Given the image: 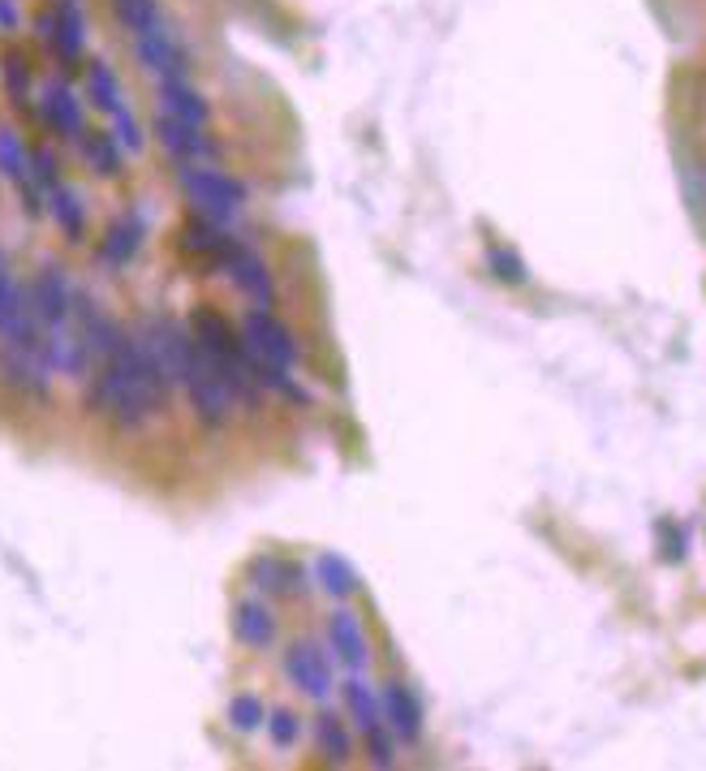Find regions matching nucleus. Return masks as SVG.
Masks as SVG:
<instances>
[{"instance_id": "f257e3e1", "label": "nucleus", "mask_w": 706, "mask_h": 771, "mask_svg": "<svg viewBox=\"0 0 706 771\" xmlns=\"http://www.w3.org/2000/svg\"><path fill=\"white\" fill-rule=\"evenodd\" d=\"M168 379L155 371L147 359L139 332H125L117 341V350L91 371L87 384V410L103 414L108 422H117L121 431H139L143 422H152L155 414L168 406Z\"/></svg>"}, {"instance_id": "f03ea898", "label": "nucleus", "mask_w": 706, "mask_h": 771, "mask_svg": "<svg viewBox=\"0 0 706 771\" xmlns=\"http://www.w3.org/2000/svg\"><path fill=\"white\" fill-rule=\"evenodd\" d=\"M181 388H186V397H190V410H195V418H199L202 427H211V431L229 427V418H233V406H238V393H233V384L224 379L220 362L211 359V354L202 350L199 341H195V350H190V359H186V371H181Z\"/></svg>"}, {"instance_id": "7ed1b4c3", "label": "nucleus", "mask_w": 706, "mask_h": 771, "mask_svg": "<svg viewBox=\"0 0 706 771\" xmlns=\"http://www.w3.org/2000/svg\"><path fill=\"white\" fill-rule=\"evenodd\" d=\"M177 181L186 190V199L195 203L199 216L216 220V224H233L238 211L246 203V186L220 168H202V164H181L177 168Z\"/></svg>"}, {"instance_id": "20e7f679", "label": "nucleus", "mask_w": 706, "mask_h": 771, "mask_svg": "<svg viewBox=\"0 0 706 771\" xmlns=\"http://www.w3.org/2000/svg\"><path fill=\"white\" fill-rule=\"evenodd\" d=\"M139 341H143L147 359L155 362V371L168 379V388H181V371H186V359L195 350V332L181 328L173 315H147L139 323Z\"/></svg>"}, {"instance_id": "39448f33", "label": "nucleus", "mask_w": 706, "mask_h": 771, "mask_svg": "<svg viewBox=\"0 0 706 771\" xmlns=\"http://www.w3.org/2000/svg\"><path fill=\"white\" fill-rule=\"evenodd\" d=\"M242 337H246V350H251L258 362H272V366H294L298 362V341L294 332L272 315V310L254 307L246 319H242Z\"/></svg>"}, {"instance_id": "423d86ee", "label": "nucleus", "mask_w": 706, "mask_h": 771, "mask_svg": "<svg viewBox=\"0 0 706 771\" xmlns=\"http://www.w3.org/2000/svg\"><path fill=\"white\" fill-rule=\"evenodd\" d=\"M0 375L9 388L26 397H48L52 393V362L44 345H0Z\"/></svg>"}, {"instance_id": "0eeeda50", "label": "nucleus", "mask_w": 706, "mask_h": 771, "mask_svg": "<svg viewBox=\"0 0 706 771\" xmlns=\"http://www.w3.org/2000/svg\"><path fill=\"white\" fill-rule=\"evenodd\" d=\"M285 676L315 703L332 698V669H328V660H323V651L315 642H294L285 651Z\"/></svg>"}, {"instance_id": "6e6552de", "label": "nucleus", "mask_w": 706, "mask_h": 771, "mask_svg": "<svg viewBox=\"0 0 706 771\" xmlns=\"http://www.w3.org/2000/svg\"><path fill=\"white\" fill-rule=\"evenodd\" d=\"M224 272L233 276V285L251 298L254 307H272L276 302V285H272V272H267V263L254 255L251 246H238L233 255H229V263H224Z\"/></svg>"}, {"instance_id": "1a4fd4ad", "label": "nucleus", "mask_w": 706, "mask_h": 771, "mask_svg": "<svg viewBox=\"0 0 706 771\" xmlns=\"http://www.w3.org/2000/svg\"><path fill=\"white\" fill-rule=\"evenodd\" d=\"M238 246H242V242L229 238V229L216 224V220H207V216L186 220V229H181V251L195 258H207V263H229V255H233Z\"/></svg>"}, {"instance_id": "9d476101", "label": "nucleus", "mask_w": 706, "mask_h": 771, "mask_svg": "<svg viewBox=\"0 0 706 771\" xmlns=\"http://www.w3.org/2000/svg\"><path fill=\"white\" fill-rule=\"evenodd\" d=\"M31 294H35V307H40L44 328L74 315V285H69V276H65L60 267H44V272L35 276V285H31Z\"/></svg>"}, {"instance_id": "9b49d317", "label": "nucleus", "mask_w": 706, "mask_h": 771, "mask_svg": "<svg viewBox=\"0 0 706 771\" xmlns=\"http://www.w3.org/2000/svg\"><path fill=\"white\" fill-rule=\"evenodd\" d=\"M143 238H147V220H143L139 211H130V216H121V220L108 224L100 258L108 263V267H125L130 258L143 251Z\"/></svg>"}, {"instance_id": "f8f14e48", "label": "nucleus", "mask_w": 706, "mask_h": 771, "mask_svg": "<svg viewBox=\"0 0 706 771\" xmlns=\"http://www.w3.org/2000/svg\"><path fill=\"white\" fill-rule=\"evenodd\" d=\"M384 724L397 733V741H405V746L422 737V707L405 690V681H388L384 685Z\"/></svg>"}, {"instance_id": "ddd939ff", "label": "nucleus", "mask_w": 706, "mask_h": 771, "mask_svg": "<svg viewBox=\"0 0 706 771\" xmlns=\"http://www.w3.org/2000/svg\"><path fill=\"white\" fill-rule=\"evenodd\" d=\"M328 642H332V651H337V660L345 664L350 672H362L371 664V651H366V634H362V625L353 613H332L328 620Z\"/></svg>"}, {"instance_id": "4468645a", "label": "nucleus", "mask_w": 706, "mask_h": 771, "mask_svg": "<svg viewBox=\"0 0 706 771\" xmlns=\"http://www.w3.org/2000/svg\"><path fill=\"white\" fill-rule=\"evenodd\" d=\"M155 134H159L164 152L173 155V159H181V164H199L202 155L216 152L199 134V125H186V121H177V117H159V121H155Z\"/></svg>"}, {"instance_id": "2eb2a0df", "label": "nucleus", "mask_w": 706, "mask_h": 771, "mask_svg": "<svg viewBox=\"0 0 706 771\" xmlns=\"http://www.w3.org/2000/svg\"><path fill=\"white\" fill-rule=\"evenodd\" d=\"M251 582L272 595H298V591H306V569L294 561H280V557H258L251 565Z\"/></svg>"}, {"instance_id": "dca6fc26", "label": "nucleus", "mask_w": 706, "mask_h": 771, "mask_svg": "<svg viewBox=\"0 0 706 771\" xmlns=\"http://www.w3.org/2000/svg\"><path fill=\"white\" fill-rule=\"evenodd\" d=\"M48 211L52 220L60 224V233L69 238V242H82V233H87V203H82V195L74 190V186H52L48 190Z\"/></svg>"}, {"instance_id": "f3484780", "label": "nucleus", "mask_w": 706, "mask_h": 771, "mask_svg": "<svg viewBox=\"0 0 706 771\" xmlns=\"http://www.w3.org/2000/svg\"><path fill=\"white\" fill-rule=\"evenodd\" d=\"M233 634H238L246 647H267V642L276 638V617H272V608L258 604V599H242V604L233 608Z\"/></svg>"}, {"instance_id": "a211bd4d", "label": "nucleus", "mask_w": 706, "mask_h": 771, "mask_svg": "<svg viewBox=\"0 0 706 771\" xmlns=\"http://www.w3.org/2000/svg\"><path fill=\"white\" fill-rule=\"evenodd\" d=\"M345 707H350L353 724H357L362 733L384 728V698H375V690H371L362 676H350V681H345Z\"/></svg>"}, {"instance_id": "6ab92c4d", "label": "nucleus", "mask_w": 706, "mask_h": 771, "mask_svg": "<svg viewBox=\"0 0 706 771\" xmlns=\"http://www.w3.org/2000/svg\"><path fill=\"white\" fill-rule=\"evenodd\" d=\"M315 577H319V586L332 595V599H350L353 591H357V573L345 557H337V552H323L319 561H315Z\"/></svg>"}, {"instance_id": "aec40b11", "label": "nucleus", "mask_w": 706, "mask_h": 771, "mask_svg": "<svg viewBox=\"0 0 706 771\" xmlns=\"http://www.w3.org/2000/svg\"><path fill=\"white\" fill-rule=\"evenodd\" d=\"M44 117H48V125L56 134H65V139H74V134H82V112H78V100L65 91V87H52L48 91V103H44Z\"/></svg>"}, {"instance_id": "412c9836", "label": "nucleus", "mask_w": 706, "mask_h": 771, "mask_svg": "<svg viewBox=\"0 0 706 771\" xmlns=\"http://www.w3.org/2000/svg\"><path fill=\"white\" fill-rule=\"evenodd\" d=\"M164 108H168V117H177V121H186V125H207V103H202L190 87L168 82V87H164Z\"/></svg>"}, {"instance_id": "4be33fe9", "label": "nucleus", "mask_w": 706, "mask_h": 771, "mask_svg": "<svg viewBox=\"0 0 706 771\" xmlns=\"http://www.w3.org/2000/svg\"><path fill=\"white\" fill-rule=\"evenodd\" d=\"M315 741H319V750H323L332 763H345L353 750L350 733H345V724L337 720V716H319V720H315Z\"/></svg>"}, {"instance_id": "5701e85b", "label": "nucleus", "mask_w": 706, "mask_h": 771, "mask_svg": "<svg viewBox=\"0 0 706 771\" xmlns=\"http://www.w3.org/2000/svg\"><path fill=\"white\" fill-rule=\"evenodd\" d=\"M82 155L91 159V168L100 173V177H121L125 168H121V143H112V139H103V134H87L82 139Z\"/></svg>"}, {"instance_id": "b1692460", "label": "nucleus", "mask_w": 706, "mask_h": 771, "mask_svg": "<svg viewBox=\"0 0 706 771\" xmlns=\"http://www.w3.org/2000/svg\"><path fill=\"white\" fill-rule=\"evenodd\" d=\"M0 173L9 181H26L31 177V155H26L22 139L13 130H0Z\"/></svg>"}, {"instance_id": "393cba45", "label": "nucleus", "mask_w": 706, "mask_h": 771, "mask_svg": "<svg viewBox=\"0 0 706 771\" xmlns=\"http://www.w3.org/2000/svg\"><path fill=\"white\" fill-rule=\"evenodd\" d=\"M487 267H492L496 280H505V285H526V280H530V272H526L521 255L508 251V246H487Z\"/></svg>"}, {"instance_id": "a878e982", "label": "nucleus", "mask_w": 706, "mask_h": 771, "mask_svg": "<svg viewBox=\"0 0 706 771\" xmlns=\"http://www.w3.org/2000/svg\"><path fill=\"white\" fill-rule=\"evenodd\" d=\"M263 720H267L263 698H254V694H238V698L229 703V724H233L238 733H254Z\"/></svg>"}, {"instance_id": "bb28decb", "label": "nucleus", "mask_w": 706, "mask_h": 771, "mask_svg": "<svg viewBox=\"0 0 706 771\" xmlns=\"http://www.w3.org/2000/svg\"><path fill=\"white\" fill-rule=\"evenodd\" d=\"M267 733H272V741H276L280 750H289V746L302 737V720H298L294 712H272V720H267Z\"/></svg>"}, {"instance_id": "cd10ccee", "label": "nucleus", "mask_w": 706, "mask_h": 771, "mask_svg": "<svg viewBox=\"0 0 706 771\" xmlns=\"http://www.w3.org/2000/svg\"><path fill=\"white\" fill-rule=\"evenodd\" d=\"M31 177H35V186L48 195L52 186H60V164H56V155L48 147H40V152L31 155Z\"/></svg>"}, {"instance_id": "c85d7f7f", "label": "nucleus", "mask_w": 706, "mask_h": 771, "mask_svg": "<svg viewBox=\"0 0 706 771\" xmlns=\"http://www.w3.org/2000/svg\"><path fill=\"white\" fill-rule=\"evenodd\" d=\"M117 143H121L125 152H143V130H139V121H134L130 112H121V108H117Z\"/></svg>"}, {"instance_id": "c756f323", "label": "nucleus", "mask_w": 706, "mask_h": 771, "mask_svg": "<svg viewBox=\"0 0 706 771\" xmlns=\"http://www.w3.org/2000/svg\"><path fill=\"white\" fill-rule=\"evenodd\" d=\"M91 96H96L100 108H112V112H117V82L108 78V69H96V74H91Z\"/></svg>"}, {"instance_id": "7c9ffc66", "label": "nucleus", "mask_w": 706, "mask_h": 771, "mask_svg": "<svg viewBox=\"0 0 706 771\" xmlns=\"http://www.w3.org/2000/svg\"><path fill=\"white\" fill-rule=\"evenodd\" d=\"M659 535H663V557L668 561H685V530H676V526H659Z\"/></svg>"}, {"instance_id": "2f4dec72", "label": "nucleus", "mask_w": 706, "mask_h": 771, "mask_svg": "<svg viewBox=\"0 0 706 771\" xmlns=\"http://www.w3.org/2000/svg\"><path fill=\"white\" fill-rule=\"evenodd\" d=\"M9 91H13L18 103L26 100V65H22V56H9Z\"/></svg>"}]
</instances>
